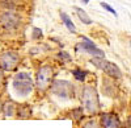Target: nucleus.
<instances>
[{
	"mask_svg": "<svg viewBox=\"0 0 131 128\" xmlns=\"http://www.w3.org/2000/svg\"><path fill=\"white\" fill-rule=\"evenodd\" d=\"M43 37V32L42 29L39 28H33L31 29V40H34V41H38Z\"/></svg>",
	"mask_w": 131,
	"mask_h": 128,
	"instance_id": "dca6fc26",
	"label": "nucleus"
},
{
	"mask_svg": "<svg viewBox=\"0 0 131 128\" xmlns=\"http://www.w3.org/2000/svg\"><path fill=\"white\" fill-rule=\"evenodd\" d=\"M31 116V107L28 103H17L16 118L18 119H29Z\"/></svg>",
	"mask_w": 131,
	"mask_h": 128,
	"instance_id": "9b49d317",
	"label": "nucleus"
},
{
	"mask_svg": "<svg viewBox=\"0 0 131 128\" xmlns=\"http://www.w3.org/2000/svg\"><path fill=\"white\" fill-rule=\"evenodd\" d=\"M34 81L28 71H17L10 82V91L16 99H26L34 90Z\"/></svg>",
	"mask_w": 131,
	"mask_h": 128,
	"instance_id": "f257e3e1",
	"label": "nucleus"
},
{
	"mask_svg": "<svg viewBox=\"0 0 131 128\" xmlns=\"http://www.w3.org/2000/svg\"><path fill=\"white\" fill-rule=\"evenodd\" d=\"M81 42H79L76 45V50L78 52H83V53H88L92 57H101V58H105V53L104 50H101L100 48H97L94 45V42H92L89 38H86L85 36H81Z\"/></svg>",
	"mask_w": 131,
	"mask_h": 128,
	"instance_id": "6e6552de",
	"label": "nucleus"
},
{
	"mask_svg": "<svg viewBox=\"0 0 131 128\" xmlns=\"http://www.w3.org/2000/svg\"><path fill=\"white\" fill-rule=\"evenodd\" d=\"M3 84H4V71L0 67V87H2Z\"/></svg>",
	"mask_w": 131,
	"mask_h": 128,
	"instance_id": "aec40b11",
	"label": "nucleus"
},
{
	"mask_svg": "<svg viewBox=\"0 0 131 128\" xmlns=\"http://www.w3.org/2000/svg\"><path fill=\"white\" fill-rule=\"evenodd\" d=\"M81 3H84V4H88V3H89V0H81Z\"/></svg>",
	"mask_w": 131,
	"mask_h": 128,
	"instance_id": "4be33fe9",
	"label": "nucleus"
},
{
	"mask_svg": "<svg viewBox=\"0 0 131 128\" xmlns=\"http://www.w3.org/2000/svg\"><path fill=\"white\" fill-rule=\"evenodd\" d=\"M72 116H73L75 120H80L83 118V110L81 108H75L72 111Z\"/></svg>",
	"mask_w": 131,
	"mask_h": 128,
	"instance_id": "f3484780",
	"label": "nucleus"
},
{
	"mask_svg": "<svg viewBox=\"0 0 131 128\" xmlns=\"http://www.w3.org/2000/svg\"><path fill=\"white\" fill-rule=\"evenodd\" d=\"M58 57H59L60 59L66 61V62L71 61V57H70V54H68V53H66V52H59V53H58Z\"/></svg>",
	"mask_w": 131,
	"mask_h": 128,
	"instance_id": "6ab92c4d",
	"label": "nucleus"
},
{
	"mask_svg": "<svg viewBox=\"0 0 131 128\" xmlns=\"http://www.w3.org/2000/svg\"><path fill=\"white\" fill-rule=\"evenodd\" d=\"M81 104L84 110L88 112L89 115H96L100 112L101 104H100V98H98L97 90L91 86V84H85L81 89Z\"/></svg>",
	"mask_w": 131,
	"mask_h": 128,
	"instance_id": "f03ea898",
	"label": "nucleus"
},
{
	"mask_svg": "<svg viewBox=\"0 0 131 128\" xmlns=\"http://www.w3.org/2000/svg\"><path fill=\"white\" fill-rule=\"evenodd\" d=\"M60 19H62V21H63V24L67 27V29L71 32V33H75V32H76V27H75V24H73V21L71 20V17H70L67 13L60 12Z\"/></svg>",
	"mask_w": 131,
	"mask_h": 128,
	"instance_id": "ddd939ff",
	"label": "nucleus"
},
{
	"mask_svg": "<svg viewBox=\"0 0 131 128\" xmlns=\"http://www.w3.org/2000/svg\"><path fill=\"white\" fill-rule=\"evenodd\" d=\"M16 110H17V102H15L13 99H8L7 102H4V106H3L4 118H13V116H16Z\"/></svg>",
	"mask_w": 131,
	"mask_h": 128,
	"instance_id": "9d476101",
	"label": "nucleus"
},
{
	"mask_svg": "<svg viewBox=\"0 0 131 128\" xmlns=\"http://www.w3.org/2000/svg\"><path fill=\"white\" fill-rule=\"evenodd\" d=\"M91 63H92V65H94L97 69L102 70L107 77L115 78V79L122 78V71H121V69H119L115 63L107 61V59H105V58H101V57H92Z\"/></svg>",
	"mask_w": 131,
	"mask_h": 128,
	"instance_id": "39448f33",
	"label": "nucleus"
},
{
	"mask_svg": "<svg viewBox=\"0 0 131 128\" xmlns=\"http://www.w3.org/2000/svg\"><path fill=\"white\" fill-rule=\"evenodd\" d=\"M50 91L55 95V97L60 99H72L73 98V92L75 87L70 81H64V79H54V82L50 86Z\"/></svg>",
	"mask_w": 131,
	"mask_h": 128,
	"instance_id": "20e7f679",
	"label": "nucleus"
},
{
	"mask_svg": "<svg viewBox=\"0 0 131 128\" xmlns=\"http://www.w3.org/2000/svg\"><path fill=\"white\" fill-rule=\"evenodd\" d=\"M52 82H54V67L51 65H42L36 74L34 84L37 90L41 92L47 91Z\"/></svg>",
	"mask_w": 131,
	"mask_h": 128,
	"instance_id": "7ed1b4c3",
	"label": "nucleus"
},
{
	"mask_svg": "<svg viewBox=\"0 0 131 128\" xmlns=\"http://www.w3.org/2000/svg\"><path fill=\"white\" fill-rule=\"evenodd\" d=\"M21 62V56L15 50H4L0 53V67L3 71H15Z\"/></svg>",
	"mask_w": 131,
	"mask_h": 128,
	"instance_id": "423d86ee",
	"label": "nucleus"
},
{
	"mask_svg": "<svg viewBox=\"0 0 131 128\" xmlns=\"http://www.w3.org/2000/svg\"><path fill=\"white\" fill-rule=\"evenodd\" d=\"M72 75L78 82H84L86 75H88V71L86 70H81V69H73L72 70Z\"/></svg>",
	"mask_w": 131,
	"mask_h": 128,
	"instance_id": "4468645a",
	"label": "nucleus"
},
{
	"mask_svg": "<svg viewBox=\"0 0 131 128\" xmlns=\"http://www.w3.org/2000/svg\"><path fill=\"white\" fill-rule=\"evenodd\" d=\"M83 128H102V125H101V123L98 122V120L91 119V120H88L83 125Z\"/></svg>",
	"mask_w": 131,
	"mask_h": 128,
	"instance_id": "2eb2a0df",
	"label": "nucleus"
},
{
	"mask_svg": "<svg viewBox=\"0 0 131 128\" xmlns=\"http://www.w3.org/2000/svg\"><path fill=\"white\" fill-rule=\"evenodd\" d=\"M130 45H131V41H130Z\"/></svg>",
	"mask_w": 131,
	"mask_h": 128,
	"instance_id": "5701e85b",
	"label": "nucleus"
},
{
	"mask_svg": "<svg viewBox=\"0 0 131 128\" xmlns=\"http://www.w3.org/2000/svg\"><path fill=\"white\" fill-rule=\"evenodd\" d=\"M100 123H101L102 128H121L122 127L119 118L115 114H113V112H105V114H102L101 119H100Z\"/></svg>",
	"mask_w": 131,
	"mask_h": 128,
	"instance_id": "1a4fd4ad",
	"label": "nucleus"
},
{
	"mask_svg": "<svg viewBox=\"0 0 131 128\" xmlns=\"http://www.w3.org/2000/svg\"><path fill=\"white\" fill-rule=\"evenodd\" d=\"M3 106H4V102L0 98V114H3Z\"/></svg>",
	"mask_w": 131,
	"mask_h": 128,
	"instance_id": "412c9836",
	"label": "nucleus"
},
{
	"mask_svg": "<svg viewBox=\"0 0 131 128\" xmlns=\"http://www.w3.org/2000/svg\"><path fill=\"white\" fill-rule=\"evenodd\" d=\"M101 7L104 8V9H106L107 12H110V13H113L114 16H117V12H115V9L112 7V5H109L107 3H105V2H101Z\"/></svg>",
	"mask_w": 131,
	"mask_h": 128,
	"instance_id": "a211bd4d",
	"label": "nucleus"
},
{
	"mask_svg": "<svg viewBox=\"0 0 131 128\" xmlns=\"http://www.w3.org/2000/svg\"><path fill=\"white\" fill-rule=\"evenodd\" d=\"M73 8H75L76 13H78V17L80 19V21H81L83 24H85V25H91L92 24V19L89 17V15L86 13L84 9H81L79 7H73Z\"/></svg>",
	"mask_w": 131,
	"mask_h": 128,
	"instance_id": "f8f14e48",
	"label": "nucleus"
},
{
	"mask_svg": "<svg viewBox=\"0 0 131 128\" xmlns=\"http://www.w3.org/2000/svg\"><path fill=\"white\" fill-rule=\"evenodd\" d=\"M21 25V16L15 11L0 12V27L5 30H15Z\"/></svg>",
	"mask_w": 131,
	"mask_h": 128,
	"instance_id": "0eeeda50",
	"label": "nucleus"
}]
</instances>
